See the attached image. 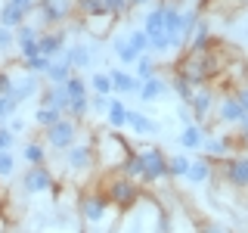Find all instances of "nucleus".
Here are the masks:
<instances>
[{"instance_id": "7ed1b4c3", "label": "nucleus", "mask_w": 248, "mask_h": 233, "mask_svg": "<svg viewBox=\"0 0 248 233\" xmlns=\"http://www.w3.org/2000/svg\"><path fill=\"white\" fill-rule=\"evenodd\" d=\"M93 150H96V171L99 174H108V171L121 168V162L134 150V140H127L118 131H103V134L93 137Z\"/></svg>"}, {"instance_id": "1a4fd4ad", "label": "nucleus", "mask_w": 248, "mask_h": 233, "mask_svg": "<svg viewBox=\"0 0 248 233\" xmlns=\"http://www.w3.org/2000/svg\"><path fill=\"white\" fill-rule=\"evenodd\" d=\"M19 190L25 196H44V193H56L59 190V177L50 165H37L25 168V174L19 177Z\"/></svg>"}, {"instance_id": "603ef678", "label": "nucleus", "mask_w": 248, "mask_h": 233, "mask_svg": "<svg viewBox=\"0 0 248 233\" xmlns=\"http://www.w3.org/2000/svg\"><path fill=\"white\" fill-rule=\"evenodd\" d=\"M232 143H236V152H248V131H236Z\"/></svg>"}, {"instance_id": "9d476101", "label": "nucleus", "mask_w": 248, "mask_h": 233, "mask_svg": "<svg viewBox=\"0 0 248 233\" xmlns=\"http://www.w3.org/2000/svg\"><path fill=\"white\" fill-rule=\"evenodd\" d=\"M214 103H217V90L211 84H202V87H196V93H192V100L186 103V109H189L192 121L205 128V124L211 121V115H214Z\"/></svg>"}, {"instance_id": "412c9836", "label": "nucleus", "mask_w": 248, "mask_h": 233, "mask_svg": "<svg viewBox=\"0 0 248 233\" xmlns=\"http://www.w3.org/2000/svg\"><path fill=\"white\" fill-rule=\"evenodd\" d=\"M168 93H170V87H168V78L152 75V78H146V81H140L137 97L143 100V103H158L161 97H168Z\"/></svg>"}, {"instance_id": "4be33fe9", "label": "nucleus", "mask_w": 248, "mask_h": 233, "mask_svg": "<svg viewBox=\"0 0 248 233\" xmlns=\"http://www.w3.org/2000/svg\"><path fill=\"white\" fill-rule=\"evenodd\" d=\"M37 97H41V103H37V106L56 109V112L65 115V109H68V93H65V87H62V84H44Z\"/></svg>"}, {"instance_id": "de8ad7c7", "label": "nucleus", "mask_w": 248, "mask_h": 233, "mask_svg": "<svg viewBox=\"0 0 248 233\" xmlns=\"http://www.w3.org/2000/svg\"><path fill=\"white\" fill-rule=\"evenodd\" d=\"M13 93V66L0 68V97H10Z\"/></svg>"}, {"instance_id": "0eeeda50", "label": "nucleus", "mask_w": 248, "mask_h": 233, "mask_svg": "<svg viewBox=\"0 0 248 233\" xmlns=\"http://www.w3.org/2000/svg\"><path fill=\"white\" fill-rule=\"evenodd\" d=\"M84 134V128H81V121H75V118H68V115H62V118L56 124H50V128L44 131V146L46 150H53V152H65V150H72V146L81 140Z\"/></svg>"}, {"instance_id": "3c124183", "label": "nucleus", "mask_w": 248, "mask_h": 233, "mask_svg": "<svg viewBox=\"0 0 248 233\" xmlns=\"http://www.w3.org/2000/svg\"><path fill=\"white\" fill-rule=\"evenodd\" d=\"M196 233H230V230L223 227V224H214V221H199Z\"/></svg>"}, {"instance_id": "ddd939ff", "label": "nucleus", "mask_w": 248, "mask_h": 233, "mask_svg": "<svg viewBox=\"0 0 248 233\" xmlns=\"http://www.w3.org/2000/svg\"><path fill=\"white\" fill-rule=\"evenodd\" d=\"M41 75H31V72H22L19 66H13V103L22 106L25 100H34L37 93H41Z\"/></svg>"}, {"instance_id": "f8f14e48", "label": "nucleus", "mask_w": 248, "mask_h": 233, "mask_svg": "<svg viewBox=\"0 0 248 233\" xmlns=\"http://www.w3.org/2000/svg\"><path fill=\"white\" fill-rule=\"evenodd\" d=\"M161 6H165V37L170 44V50H180L186 44V28H183V10L177 3H170V0H161Z\"/></svg>"}, {"instance_id": "6e6552de", "label": "nucleus", "mask_w": 248, "mask_h": 233, "mask_svg": "<svg viewBox=\"0 0 248 233\" xmlns=\"http://www.w3.org/2000/svg\"><path fill=\"white\" fill-rule=\"evenodd\" d=\"M217 181L230 190H248V152H232L217 162Z\"/></svg>"}, {"instance_id": "4c0bfd02", "label": "nucleus", "mask_w": 248, "mask_h": 233, "mask_svg": "<svg viewBox=\"0 0 248 233\" xmlns=\"http://www.w3.org/2000/svg\"><path fill=\"white\" fill-rule=\"evenodd\" d=\"M90 16H103V0H75V19H90Z\"/></svg>"}, {"instance_id": "4468645a", "label": "nucleus", "mask_w": 248, "mask_h": 233, "mask_svg": "<svg viewBox=\"0 0 248 233\" xmlns=\"http://www.w3.org/2000/svg\"><path fill=\"white\" fill-rule=\"evenodd\" d=\"M242 115H245V109L239 106V100H236V93L232 90H223V93H217V103H214V124H232L236 128L239 121H242Z\"/></svg>"}, {"instance_id": "5fc2aeb1", "label": "nucleus", "mask_w": 248, "mask_h": 233, "mask_svg": "<svg viewBox=\"0 0 248 233\" xmlns=\"http://www.w3.org/2000/svg\"><path fill=\"white\" fill-rule=\"evenodd\" d=\"M170 233H196V224H192V221H186V227L180 230V224H177V217H174V230H170Z\"/></svg>"}, {"instance_id": "dca6fc26", "label": "nucleus", "mask_w": 248, "mask_h": 233, "mask_svg": "<svg viewBox=\"0 0 248 233\" xmlns=\"http://www.w3.org/2000/svg\"><path fill=\"white\" fill-rule=\"evenodd\" d=\"M65 47H68V28H46V31H41V37H37V50H41V56H46V59L65 53Z\"/></svg>"}, {"instance_id": "72a5a7b5", "label": "nucleus", "mask_w": 248, "mask_h": 233, "mask_svg": "<svg viewBox=\"0 0 248 233\" xmlns=\"http://www.w3.org/2000/svg\"><path fill=\"white\" fill-rule=\"evenodd\" d=\"M152 75H158V59H155L152 53H146V56H140L134 62V78L137 81H146V78H152Z\"/></svg>"}, {"instance_id": "aec40b11", "label": "nucleus", "mask_w": 248, "mask_h": 233, "mask_svg": "<svg viewBox=\"0 0 248 233\" xmlns=\"http://www.w3.org/2000/svg\"><path fill=\"white\" fill-rule=\"evenodd\" d=\"M127 128L134 131V137H140V140H149V137H155V134H161V124L155 121V118H149L146 112H140V109H130Z\"/></svg>"}, {"instance_id": "79ce46f5", "label": "nucleus", "mask_w": 248, "mask_h": 233, "mask_svg": "<svg viewBox=\"0 0 248 233\" xmlns=\"http://www.w3.org/2000/svg\"><path fill=\"white\" fill-rule=\"evenodd\" d=\"M16 66L22 68V72H31V75H41L46 72V66H50V59L46 56H31V59H22V62H16Z\"/></svg>"}, {"instance_id": "49530a36", "label": "nucleus", "mask_w": 248, "mask_h": 233, "mask_svg": "<svg viewBox=\"0 0 248 233\" xmlns=\"http://www.w3.org/2000/svg\"><path fill=\"white\" fill-rule=\"evenodd\" d=\"M16 109H19V106L13 103V97H0V124L10 121L13 115H16Z\"/></svg>"}, {"instance_id": "cd10ccee", "label": "nucleus", "mask_w": 248, "mask_h": 233, "mask_svg": "<svg viewBox=\"0 0 248 233\" xmlns=\"http://www.w3.org/2000/svg\"><path fill=\"white\" fill-rule=\"evenodd\" d=\"M22 159H25L28 168H37V165H50V150L44 146V140H28L22 146Z\"/></svg>"}, {"instance_id": "13d9d810", "label": "nucleus", "mask_w": 248, "mask_h": 233, "mask_svg": "<svg viewBox=\"0 0 248 233\" xmlns=\"http://www.w3.org/2000/svg\"><path fill=\"white\" fill-rule=\"evenodd\" d=\"M0 233H6V224L3 221H0Z\"/></svg>"}, {"instance_id": "5701e85b", "label": "nucleus", "mask_w": 248, "mask_h": 233, "mask_svg": "<svg viewBox=\"0 0 248 233\" xmlns=\"http://www.w3.org/2000/svg\"><path fill=\"white\" fill-rule=\"evenodd\" d=\"M143 31H146V37H149V44L158 41V37H165V6H161V3H155L152 10H146Z\"/></svg>"}, {"instance_id": "c85d7f7f", "label": "nucleus", "mask_w": 248, "mask_h": 233, "mask_svg": "<svg viewBox=\"0 0 248 233\" xmlns=\"http://www.w3.org/2000/svg\"><path fill=\"white\" fill-rule=\"evenodd\" d=\"M72 72H75V68L68 66L65 53H59V56H53V59H50V66H46L44 78H46V81H50V84H65L68 78H72Z\"/></svg>"}, {"instance_id": "ea45409f", "label": "nucleus", "mask_w": 248, "mask_h": 233, "mask_svg": "<svg viewBox=\"0 0 248 233\" xmlns=\"http://www.w3.org/2000/svg\"><path fill=\"white\" fill-rule=\"evenodd\" d=\"M121 174L124 177H130V181H140V174H143V165H140V155H137V146H134V150H130L127 152V159H124L121 162Z\"/></svg>"}, {"instance_id": "f03ea898", "label": "nucleus", "mask_w": 248, "mask_h": 233, "mask_svg": "<svg viewBox=\"0 0 248 233\" xmlns=\"http://www.w3.org/2000/svg\"><path fill=\"white\" fill-rule=\"evenodd\" d=\"M96 183H99V193L108 199V205H112L118 215H127L130 208L143 199V186H140V181H130V177H124L121 171L99 174Z\"/></svg>"}, {"instance_id": "b1692460", "label": "nucleus", "mask_w": 248, "mask_h": 233, "mask_svg": "<svg viewBox=\"0 0 248 233\" xmlns=\"http://www.w3.org/2000/svg\"><path fill=\"white\" fill-rule=\"evenodd\" d=\"M208 134H211V131H208V124H205V128H202V124H186L177 140H180V146H183L186 152H202Z\"/></svg>"}, {"instance_id": "e433bc0d", "label": "nucleus", "mask_w": 248, "mask_h": 233, "mask_svg": "<svg viewBox=\"0 0 248 233\" xmlns=\"http://www.w3.org/2000/svg\"><path fill=\"white\" fill-rule=\"evenodd\" d=\"M65 93H68V100H78V97H90V87H87V78H81L78 72H72V78H68L65 84Z\"/></svg>"}, {"instance_id": "393cba45", "label": "nucleus", "mask_w": 248, "mask_h": 233, "mask_svg": "<svg viewBox=\"0 0 248 233\" xmlns=\"http://www.w3.org/2000/svg\"><path fill=\"white\" fill-rule=\"evenodd\" d=\"M108 78H112V93H118V97H130V93L140 90V81L134 78V72L112 68V72H108Z\"/></svg>"}, {"instance_id": "8fccbe9b", "label": "nucleus", "mask_w": 248, "mask_h": 233, "mask_svg": "<svg viewBox=\"0 0 248 233\" xmlns=\"http://www.w3.org/2000/svg\"><path fill=\"white\" fill-rule=\"evenodd\" d=\"M13 146H16V134L6 128V124H0V152H3V150H13Z\"/></svg>"}, {"instance_id": "2f4dec72", "label": "nucleus", "mask_w": 248, "mask_h": 233, "mask_svg": "<svg viewBox=\"0 0 248 233\" xmlns=\"http://www.w3.org/2000/svg\"><path fill=\"white\" fill-rule=\"evenodd\" d=\"M112 50H115V59L121 62V66H134V62L140 59V53L130 47V41H127V34H118L112 41Z\"/></svg>"}, {"instance_id": "09e8293b", "label": "nucleus", "mask_w": 248, "mask_h": 233, "mask_svg": "<svg viewBox=\"0 0 248 233\" xmlns=\"http://www.w3.org/2000/svg\"><path fill=\"white\" fill-rule=\"evenodd\" d=\"M108 100H112V97H96V93H90V112H96V115H106V109H108Z\"/></svg>"}, {"instance_id": "473e14b6", "label": "nucleus", "mask_w": 248, "mask_h": 233, "mask_svg": "<svg viewBox=\"0 0 248 233\" xmlns=\"http://www.w3.org/2000/svg\"><path fill=\"white\" fill-rule=\"evenodd\" d=\"M189 155L186 152H174L168 155V181H177V177H186V171H189Z\"/></svg>"}, {"instance_id": "a211bd4d", "label": "nucleus", "mask_w": 248, "mask_h": 233, "mask_svg": "<svg viewBox=\"0 0 248 233\" xmlns=\"http://www.w3.org/2000/svg\"><path fill=\"white\" fill-rule=\"evenodd\" d=\"M214 47H217V37L211 34V25H208L205 19H199V25L192 28L189 37H186L183 50L186 53H202V50H214Z\"/></svg>"}, {"instance_id": "58836bf2", "label": "nucleus", "mask_w": 248, "mask_h": 233, "mask_svg": "<svg viewBox=\"0 0 248 233\" xmlns=\"http://www.w3.org/2000/svg\"><path fill=\"white\" fill-rule=\"evenodd\" d=\"M65 115L68 118H75V121H81L90 115V97H78V100H68V109H65Z\"/></svg>"}, {"instance_id": "c03bdc74", "label": "nucleus", "mask_w": 248, "mask_h": 233, "mask_svg": "<svg viewBox=\"0 0 248 233\" xmlns=\"http://www.w3.org/2000/svg\"><path fill=\"white\" fill-rule=\"evenodd\" d=\"M127 41H130V47H134L140 56H146V53H149V37H146L143 28H130L127 31Z\"/></svg>"}, {"instance_id": "6e6d98bb", "label": "nucleus", "mask_w": 248, "mask_h": 233, "mask_svg": "<svg viewBox=\"0 0 248 233\" xmlns=\"http://www.w3.org/2000/svg\"><path fill=\"white\" fill-rule=\"evenodd\" d=\"M177 115H180V121H183V128H186V124H196V121H192V115H189V109H180V112H177Z\"/></svg>"}, {"instance_id": "f257e3e1", "label": "nucleus", "mask_w": 248, "mask_h": 233, "mask_svg": "<svg viewBox=\"0 0 248 233\" xmlns=\"http://www.w3.org/2000/svg\"><path fill=\"white\" fill-rule=\"evenodd\" d=\"M227 56H223L220 44L214 47V50H202V53H186L177 59V75H183L186 81L192 84V87H202V84H214L217 78L223 75V68H227Z\"/></svg>"}, {"instance_id": "bb28decb", "label": "nucleus", "mask_w": 248, "mask_h": 233, "mask_svg": "<svg viewBox=\"0 0 248 233\" xmlns=\"http://www.w3.org/2000/svg\"><path fill=\"white\" fill-rule=\"evenodd\" d=\"M106 121H108V131H124L130 121V109L124 106V100H108V109H106Z\"/></svg>"}, {"instance_id": "39448f33", "label": "nucleus", "mask_w": 248, "mask_h": 233, "mask_svg": "<svg viewBox=\"0 0 248 233\" xmlns=\"http://www.w3.org/2000/svg\"><path fill=\"white\" fill-rule=\"evenodd\" d=\"M59 168H62V174H65V181H78V177L96 174V150H93V140H78L72 150H65Z\"/></svg>"}, {"instance_id": "6ab92c4d", "label": "nucleus", "mask_w": 248, "mask_h": 233, "mask_svg": "<svg viewBox=\"0 0 248 233\" xmlns=\"http://www.w3.org/2000/svg\"><path fill=\"white\" fill-rule=\"evenodd\" d=\"M232 152H236V143H232L230 134H208V137H205L202 155H208V159L220 162V159H227V155H232Z\"/></svg>"}, {"instance_id": "a18cd8bd", "label": "nucleus", "mask_w": 248, "mask_h": 233, "mask_svg": "<svg viewBox=\"0 0 248 233\" xmlns=\"http://www.w3.org/2000/svg\"><path fill=\"white\" fill-rule=\"evenodd\" d=\"M13 174H16V155L13 150H3L0 152V181H10Z\"/></svg>"}, {"instance_id": "37998d69", "label": "nucleus", "mask_w": 248, "mask_h": 233, "mask_svg": "<svg viewBox=\"0 0 248 233\" xmlns=\"http://www.w3.org/2000/svg\"><path fill=\"white\" fill-rule=\"evenodd\" d=\"M103 13L112 16L115 22H121L124 16L130 13V6H127V0H103Z\"/></svg>"}, {"instance_id": "7c9ffc66", "label": "nucleus", "mask_w": 248, "mask_h": 233, "mask_svg": "<svg viewBox=\"0 0 248 233\" xmlns=\"http://www.w3.org/2000/svg\"><path fill=\"white\" fill-rule=\"evenodd\" d=\"M65 59H68V66H72L75 72H81V68L93 66V50L87 44H72V47H65Z\"/></svg>"}, {"instance_id": "2eb2a0df", "label": "nucleus", "mask_w": 248, "mask_h": 233, "mask_svg": "<svg viewBox=\"0 0 248 233\" xmlns=\"http://www.w3.org/2000/svg\"><path fill=\"white\" fill-rule=\"evenodd\" d=\"M37 37H41V28H37L31 19L25 22V25L16 28V62L41 56V50H37Z\"/></svg>"}, {"instance_id": "f704fd0d", "label": "nucleus", "mask_w": 248, "mask_h": 233, "mask_svg": "<svg viewBox=\"0 0 248 233\" xmlns=\"http://www.w3.org/2000/svg\"><path fill=\"white\" fill-rule=\"evenodd\" d=\"M168 87H170V90H174V93H177V97H180V103H183V106H186V103H189V100H192V93H196V87H192V84H189V81H186V78H183V75H177V72H174V75H170V78H168Z\"/></svg>"}, {"instance_id": "a19ab883", "label": "nucleus", "mask_w": 248, "mask_h": 233, "mask_svg": "<svg viewBox=\"0 0 248 233\" xmlns=\"http://www.w3.org/2000/svg\"><path fill=\"white\" fill-rule=\"evenodd\" d=\"M59 118H62V112H56V109H46V106H37L34 109V124L41 131H46L50 124H56Z\"/></svg>"}, {"instance_id": "4d7b16f0", "label": "nucleus", "mask_w": 248, "mask_h": 233, "mask_svg": "<svg viewBox=\"0 0 248 233\" xmlns=\"http://www.w3.org/2000/svg\"><path fill=\"white\" fill-rule=\"evenodd\" d=\"M146 3H152V0H127L130 10H137V6H146Z\"/></svg>"}, {"instance_id": "423d86ee", "label": "nucleus", "mask_w": 248, "mask_h": 233, "mask_svg": "<svg viewBox=\"0 0 248 233\" xmlns=\"http://www.w3.org/2000/svg\"><path fill=\"white\" fill-rule=\"evenodd\" d=\"M140 165H143V174H140V183L155 186L161 181H168V152L155 143H140L137 146Z\"/></svg>"}, {"instance_id": "9b49d317", "label": "nucleus", "mask_w": 248, "mask_h": 233, "mask_svg": "<svg viewBox=\"0 0 248 233\" xmlns=\"http://www.w3.org/2000/svg\"><path fill=\"white\" fill-rule=\"evenodd\" d=\"M34 6H37V0H3L0 3V25L16 31L34 16Z\"/></svg>"}, {"instance_id": "20e7f679", "label": "nucleus", "mask_w": 248, "mask_h": 233, "mask_svg": "<svg viewBox=\"0 0 248 233\" xmlns=\"http://www.w3.org/2000/svg\"><path fill=\"white\" fill-rule=\"evenodd\" d=\"M78 215H81V221L87 224V227H93V230H108L118 212L108 205V199L99 193V186H90V190H84L81 199H78Z\"/></svg>"}, {"instance_id": "f3484780", "label": "nucleus", "mask_w": 248, "mask_h": 233, "mask_svg": "<svg viewBox=\"0 0 248 233\" xmlns=\"http://www.w3.org/2000/svg\"><path fill=\"white\" fill-rule=\"evenodd\" d=\"M214 174H217V162L199 152V159H192V162H189V171H186L183 181H186V183H192V186H205V183H211V181H214Z\"/></svg>"}, {"instance_id": "c9c22d12", "label": "nucleus", "mask_w": 248, "mask_h": 233, "mask_svg": "<svg viewBox=\"0 0 248 233\" xmlns=\"http://www.w3.org/2000/svg\"><path fill=\"white\" fill-rule=\"evenodd\" d=\"M87 87L96 97H112V78H108V72H93L87 78Z\"/></svg>"}, {"instance_id": "864d4df0", "label": "nucleus", "mask_w": 248, "mask_h": 233, "mask_svg": "<svg viewBox=\"0 0 248 233\" xmlns=\"http://www.w3.org/2000/svg\"><path fill=\"white\" fill-rule=\"evenodd\" d=\"M232 93H236V100H239V106H242V109H245V112H248V81H245V84H239V87H236V90H232Z\"/></svg>"}, {"instance_id": "c756f323", "label": "nucleus", "mask_w": 248, "mask_h": 233, "mask_svg": "<svg viewBox=\"0 0 248 233\" xmlns=\"http://www.w3.org/2000/svg\"><path fill=\"white\" fill-rule=\"evenodd\" d=\"M16 66V31L0 25V68Z\"/></svg>"}, {"instance_id": "a878e982", "label": "nucleus", "mask_w": 248, "mask_h": 233, "mask_svg": "<svg viewBox=\"0 0 248 233\" xmlns=\"http://www.w3.org/2000/svg\"><path fill=\"white\" fill-rule=\"evenodd\" d=\"M115 25H118V22L112 19V16H90V19H81V28L84 31H90L93 37H96V41H103V37H108L115 31Z\"/></svg>"}]
</instances>
